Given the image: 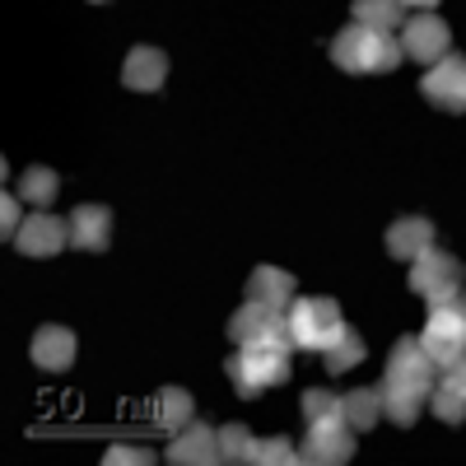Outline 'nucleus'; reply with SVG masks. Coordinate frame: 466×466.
<instances>
[{"instance_id": "obj_18", "label": "nucleus", "mask_w": 466, "mask_h": 466, "mask_svg": "<svg viewBox=\"0 0 466 466\" xmlns=\"http://www.w3.org/2000/svg\"><path fill=\"white\" fill-rule=\"evenodd\" d=\"M248 299L270 303V308H289L294 303V276L280 266H257L252 280H248Z\"/></svg>"}, {"instance_id": "obj_28", "label": "nucleus", "mask_w": 466, "mask_h": 466, "mask_svg": "<svg viewBox=\"0 0 466 466\" xmlns=\"http://www.w3.org/2000/svg\"><path fill=\"white\" fill-rule=\"evenodd\" d=\"M103 461H107V466H127V461H131V466H145V461H154V452H149V448H107Z\"/></svg>"}, {"instance_id": "obj_30", "label": "nucleus", "mask_w": 466, "mask_h": 466, "mask_svg": "<svg viewBox=\"0 0 466 466\" xmlns=\"http://www.w3.org/2000/svg\"><path fill=\"white\" fill-rule=\"evenodd\" d=\"M401 5H406V10H434L439 0H401Z\"/></svg>"}, {"instance_id": "obj_25", "label": "nucleus", "mask_w": 466, "mask_h": 466, "mask_svg": "<svg viewBox=\"0 0 466 466\" xmlns=\"http://www.w3.org/2000/svg\"><path fill=\"white\" fill-rule=\"evenodd\" d=\"M248 461L252 466H289V461H299V448L289 439H257Z\"/></svg>"}, {"instance_id": "obj_6", "label": "nucleus", "mask_w": 466, "mask_h": 466, "mask_svg": "<svg viewBox=\"0 0 466 466\" xmlns=\"http://www.w3.org/2000/svg\"><path fill=\"white\" fill-rule=\"evenodd\" d=\"M434 382H439V364H434L430 355H424L420 336H401V340L392 345V355H387L382 387H397V392H415V397L430 401Z\"/></svg>"}, {"instance_id": "obj_31", "label": "nucleus", "mask_w": 466, "mask_h": 466, "mask_svg": "<svg viewBox=\"0 0 466 466\" xmlns=\"http://www.w3.org/2000/svg\"><path fill=\"white\" fill-rule=\"evenodd\" d=\"M94 5H103V0H94Z\"/></svg>"}, {"instance_id": "obj_4", "label": "nucleus", "mask_w": 466, "mask_h": 466, "mask_svg": "<svg viewBox=\"0 0 466 466\" xmlns=\"http://www.w3.org/2000/svg\"><path fill=\"white\" fill-rule=\"evenodd\" d=\"M228 340L233 345H280V350H299L289 336V313L270 308L257 299H243V308L228 318Z\"/></svg>"}, {"instance_id": "obj_21", "label": "nucleus", "mask_w": 466, "mask_h": 466, "mask_svg": "<svg viewBox=\"0 0 466 466\" xmlns=\"http://www.w3.org/2000/svg\"><path fill=\"white\" fill-rule=\"evenodd\" d=\"M364 355H369V345L360 340V331L340 327V336L322 350V364H327V373H350L355 364H364Z\"/></svg>"}, {"instance_id": "obj_7", "label": "nucleus", "mask_w": 466, "mask_h": 466, "mask_svg": "<svg viewBox=\"0 0 466 466\" xmlns=\"http://www.w3.org/2000/svg\"><path fill=\"white\" fill-rule=\"evenodd\" d=\"M410 289L424 299V303H443L461 289V261L443 248H424L415 261H410Z\"/></svg>"}, {"instance_id": "obj_19", "label": "nucleus", "mask_w": 466, "mask_h": 466, "mask_svg": "<svg viewBox=\"0 0 466 466\" xmlns=\"http://www.w3.org/2000/svg\"><path fill=\"white\" fill-rule=\"evenodd\" d=\"M340 406H345L350 430L364 434V430H373V424L382 420V387H355L350 397H340Z\"/></svg>"}, {"instance_id": "obj_11", "label": "nucleus", "mask_w": 466, "mask_h": 466, "mask_svg": "<svg viewBox=\"0 0 466 466\" xmlns=\"http://www.w3.org/2000/svg\"><path fill=\"white\" fill-rule=\"evenodd\" d=\"M66 243H70V219H56V215H47V210L28 215V219L19 224V233H15V248H19L24 257H56Z\"/></svg>"}, {"instance_id": "obj_14", "label": "nucleus", "mask_w": 466, "mask_h": 466, "mask_svg": "<svg viewBox=\"0 0 466 466\" xmlns=\"http://www.w3.org/2000/svg\"><path fill=\"white\" fill-rule=\"evenodd\" d=\"M33 364L37 369H47V373H66L75 364V331L70 327H37L33 331Z\"/></svg>"}, {"instance_id": "obj_10", "label": "nucleus", "mask_w": 466, "mask_h": 466, "mask_svg": "<svg viewBox=\"0 0 466 466\" xmlns=\"http://www.w3.org/2000/svg\"><path fill=\"white\" fill-rule=\"evenodd\" d=\"M350 457H355V430H350V420H318V424H308V439L299 448V461L340 466Z\"/></svg>"}, {"instance_id": "obj_24", "label": "nucleus", "mask_w": 466, "mask_h": 466, "mask_svg": "<svg viewBox=\"0 0 466 466\" xmlns=\"http://www.w3.org/2000/svg\"><path fill=\"white\" fill-rule=\"evenodd\" d=\"M430 410H434L443 424H461V420H466V397L457 392V387H448V382H434V392H430Z\"/></svg>"}, {"instance_id": "obj_22", "label": "nucleus", "mask_w": 466, "mask_h": 466, "mask_svg": "<svg viewBox=\"0 0 466 466\" xmlns=\"http://www.w3.org/2000/svg\"><path fill=\"white\" fill-rule=\"evenodd\" d=\"M56 191H61V177H56V168H47V164H33V168H24V177H19V197L28 201V206H52L56 201Z\"/></svg>"}, {"instance_id": "obj_29", "label": "nucleus", "mask_w": 466, "mask_h": 466, "mask_svg": "<svg viewBox=\"0 0 466 466\" xmlns=\"http://www.w3.org/2000/svg\"><path fill=\"white\" fill-rule=\"evenodd\" d=\"M439 382H448V387H457V392L466 397V350H461V355H457L452 364H443V369H439Z\"/></svg>"}, {"instance_id": "obj_17", "label": "nucleus", "mask_w": 466, "mask_h": 466, "mask_svg": "<svg viewBox=\"0 0 466 466\" xmlns=\"http://www.w3.org/2000/svg\"><path fill=\"white\" fill-rule=\"evenodd\" d=\"M149 420H154V430H168V434H177L182 424L197 420V401H191L187 387H164V392L149 401Z\"/></svg>"}, {"instance_id": "obj_27", "label": "nucleus", "mask_w": 466, "mask_h": 466, "mask_svg": "<svg viewBox=\"0 0 466 466\" xmlns=\"http://www.w3.org/2000/svg\"><path fill=\"white\" fill-rule=\"evenodd\" d=\"M19 197L15 191H5V197H0V238L5 243H15V233H19Z\"/></svg>"}, {"instance_id": "obj_12", "label": "nucleus", "mask_w": 466, "mask_h": 466, "mask_svg": "<svg viewBox=\"0 0 466 466\" xmlns=\"http://www.w3.org/2000/svg\"><path fill=\"white\" fill-rule=\"evenodd\" d=\"M168 461L173 466H210V461H219V430H210V424H201V420L182 424V430L173 434V443H168Z\"/></svg>"}, {"instance_id": "obj_15", "label": "nucleus", "mask_w": 466, "mask_h": 466, "mask_svg": "<svg viewBox=\"0 0 466 466\" xmlns=\"http://www.w3.org/2000/svg\"><path fill=\"white\" fill-rule=\"evenodd\" d=\"M107 238H112V210L107 206H80L70 215V248L103 252Z\"/></svg>"}, {"instance_id": "obj_20", "label": "nucleus", "mask_w": 466, "mask_h": 466, "mask_svg": "<svg viewBox=\"0 0 466 466\" xmlns=\"http://www.w3.org/2000/svg\"><path fill=\"white\" fill-rule=\"evenodd\" d=\"M350 15H355V24L378 28V33H397L406 24V5H401V0H355Z\"/></svg>"}, {"instance_id": "obj_2", "label": "nucleus", "mask_w": 466, "mask_h": 466, "mask_svg": "<svg viewBox=\"0 0 466 466\" xmlns=\"http://www.w3.org/2000/svg\"><path fill=\"white\" fill-rule=\"evenodd\" d=\"M289 355L294 350H280V345H238L228 355L224 373L233 378V392L238 397H261L270 387H280L289 378Z\"/></svg>"}, {"instance_id": "obj_9", "label": "nucleus", "mask_w": 466, "mask_h": 466, "mask_svg": "<svg viewBox=\"0 0 466 466\" xmlns=\"http://www.w3.org/2000/svg\"><path fill=\"white\" fill-rule=\"evenodd\" d=\"M420 94L443 112H466V56L448 52L434 66H424L420 75Z\"/></svg>"}, {"instance_id": "obj_5", "label": "nucleus", "mask_w": 466, "mask_h": 466, "mask_svg": "<svg viewBox=\"0 0 466 466\" xmlns=\"http://www.w3.org/2000/svg\"><path fill=\"white\" fill-rule=\"evenodd\" d=\"M285 313H289V336H294V345H299V350H313V355H322V350L340 336V327H345L336 299H294Z\"/></svg>"}, {"instance_id": "obj_16", "label": "nucleus", "mask_w": 466, "mask_h": 466, "mask_svg": "<svg viewBox=\"0 0 466 466\" xmlns=\"http://www.w3.org/2000/svg\"><path fill=\"white\" fill-rule=\"evenodd\" d=\"M387 252H392L397 261H415L424 248H434V224L424 219V215H406V219H397L392 228H387Z\"/></svg>"}, {"instance_id": "obj_13", "label": "nucleus", "mask_w": 466, "mask_h": 466, "mask_svg": "<svg viewBox=\"0 0 466 466\" xmlns=\"http://www.w3.org/2000/svg\"><path fill=\"white\" fill-rule=\"evenodd\" d=\"M168 80V56L159 47H131L127 61H122V85L136 89V94H154L164 89Z\"/></svg>"}, {"instance_id": "obj_8", "label": "nucleus", "mask_w": 466, "mask_h": 466, "mask_svg": "<svg viewBox=\"0 0 466 466\" xmlns=\"http://www.w3.org/2000/svg\"><path fill=\"white\" fill-rule=\"evenodd\" d=\"M401 52L420 66H434L439 56L452 52V28L434 15V10H415L406 24H401Z\"/></svg>"}, {"instance_id": "obj_1", "label": "nucleus", "mask_w": 466, "mask_h": 466, "mask_svg": "<svg viewBox=\"0 0 466 466\" xmlns=\"http://www.w3.org/2000/svg\"><path fill=\"white\" fill-rule=\"evenodd\" d=\"M401 37L392 33H378V28H364V24H350L331 37V61L345 70V75H387L401 66Z\"/></svg>"}, {"instance_id": "obj_26", "label": "nucleus", "mask_w": 466, "mask_h": 466, "mask_svg": "<svg viewBox=\"0 0 466 466\" xmlns=\"http://www.w3.org/2000/svg\"><path fill=\"white\" fill-rule=\"evenodd\" d=\"M252 443L257 439L243 430V424H224V430H219V461H248Z\"/></svg>"}, {"instance_id": "obj_23", "label": "nucleus", "mask_w": 466, "mask_h": 466, "mask_svg": "<svg viewBox=\"0 0 466 466\" xmlns=\"http://www.w3.org/2000/svg\"><path fill=\"white\" fill-rule=\"evenodd\" d=\"M303 415L308 424H318V420H345V406L336 392H327V387H308L303 392Z\"/></svg>"}, {"instance_id": "obj_3", "label": "nucleus", "mask_w": 466, "mask_h": 466, "mask_svg": "<svg viewBox=\"0 0 466 466\" xmlns=\"http://www.w3.org/2000/svg\"><path fill=\"white\" fill-rule=\"evenodd\" d=\"M420 345L439 369L452 364L466 350V294L461 289L443 303H430V322H424V331H420Z\"/></svg>"}]
</instances>
